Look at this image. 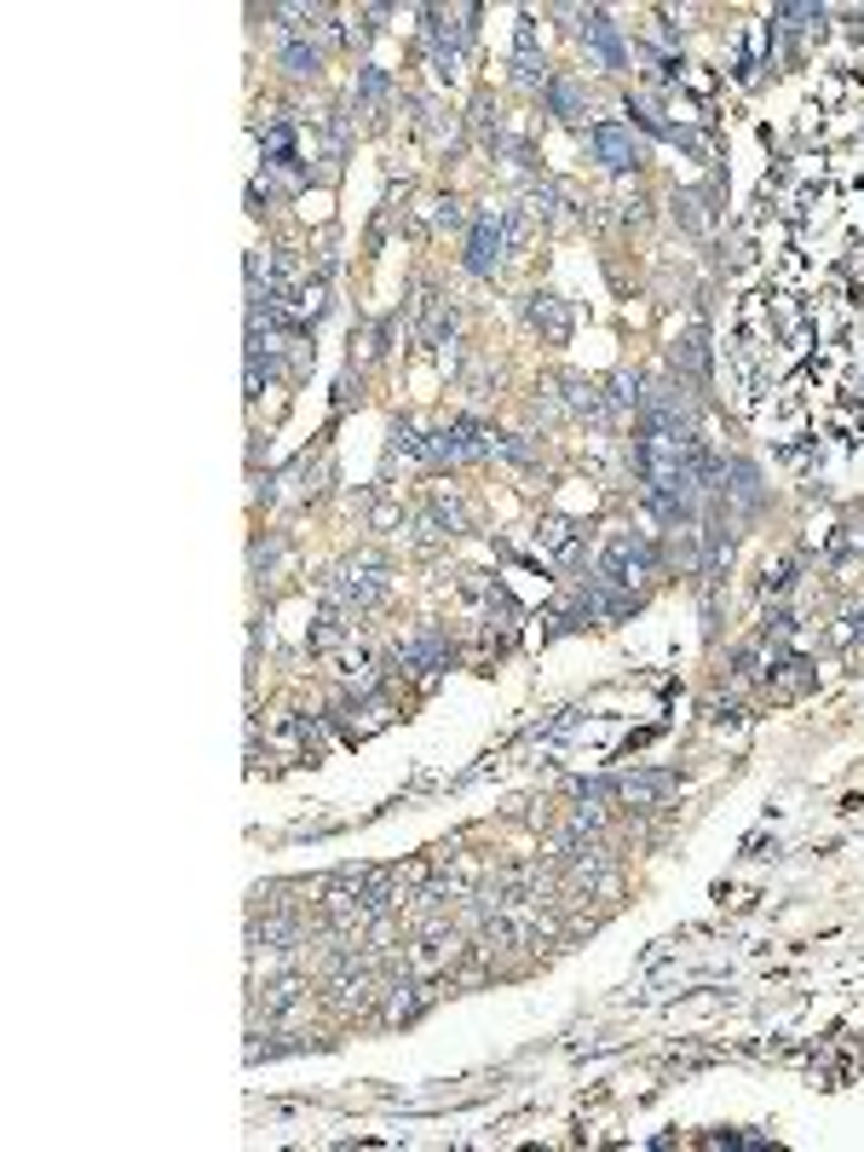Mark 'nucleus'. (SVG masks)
I'll return each instance as SVG.
<instances>
[{
  "instance_id": "f257e3e1",
  "label": "nucleus",
  "mask_w": 864,
  "mask_h": 1152,
  "mask_svg": "<svg viewBox=\"0 0 864 1152\" xmlns=\"http://www.w3.org/2000/svg\"><path fill=\"white\" fill-rule=\"evenodd\" d=\"M651 565H657L651 542H640V536H611V547H605V559H599V583H617V588L634 594V583H646Z\"/></svg>"
},
{
  "instance_id": "f03ea898",
  "label": "nucleus",
  "mask_w": 864,
  "mask_h": 1152,
  "mask_svg": "<svg viewBox=\"0 0 864 1152\" xmlns=\"http://www.w3.org/2000/svg\"><path fill=\"white\" fill-rule=\"evenodd\" d=\"M484 455H496V432H484L473 415L450 421L439 439H432V461H484Z\"/></svg>"
},
{
  "instance_id": "7ed1b4c3",
  "label": "nucleus",
  "mask_w": 864,
  "mask_h": 1152,
  "mask_svg": "<svg viewBox=\"0 0 864 1152\" xmlns=\"http://www.w3.org/2000/svg\"><path fill=\"white\" fill-rule=\"evenodd\" d=\"M381 594H387V576H381V565H374V559H346L335 570V599L340 605H374Z\"/></svg>"
},
{
  "instance_id": "20e7f679",
  "label": "nucleus",
  "mask_w": 864,
  "mask_h": 1152,
  "mask_svg": "<svg viewBox=\"0 0 864 1152\" xmlns=\"http://www.w3.org/2000/svg\"><path fill=\"white\" fill-rule=\"evenodd\" d=\"M507 254V230H502V214H479L473 219V237H467V271L473 277H490Z\"/></svg>"
},
{
  "instance_id": "39448f33",
  "label": "nucleus",
  "mask_w": 864,
  "mask_h": 1152,
  "mask_svg": "<svg viewBox=\"0 0 864 1152\" xmlns=\"http://www.w3.org/2000/svg\"><path fill=\"white\" fill-rule=\"evenodd\" d=\"M432 18V58H439V75H455L461 70V52H467V29L473 23H461V18H450V12H426Z\"/></svg>"
},
{
  "instance_id": "423d86ee",
  "label": "nucleus",
  "mask_w": 864,
  "mask_h": 1152,
  "mask_svg": "<svg viewBox=\"0 0 864 1152\" xmlns=\"http://www.w3.org/2000/svg\"><path fill=\"white\" fill-rule=\"evenodd\" d=\"M588 144H594L599 167H611V173H628L634 162H640V144H634V133L617 127V122H599V127L588 133Z\"/></svg>"
},
{
  "instance_id": "0eeeda50",
  "label": "nucleus",
  "mask_w": 864,
  "mask_h": 1152,
  "mask_svg": "<svg viewBox=\"0 0 864 1152\" xmlns=\"http://www.w3.org/2000/svg\"><path fill=\"white\" fill-rule=\"evenodd\" d=\"M675 790H680V772H628L617 784V795L634 801V806H657V801H669Z\"/></svg>"
},
{
  "instance_id": "6e6552de",
  "label": "nucleus",
  "mask_w": 864,
  "mask_h": 1152,
  "mask_svg": "<svg viewBox=\"0 0 864 1152\" xmlns=\"http://www.w3.org/2000/svg\"><path fill=\"white\" fill-rule=\"evenodd\" d=\"M588 47H594V58L605 70H623V41H617V29L605 12H588Z\"/></svg>"
},
{
  "instance_id": "1a4fd4ad",
  "label": "nucleus",
  "mask_w": 864,
  "mask_h": 1152,
  "mask_svg": "<svg viewBox=\"0 0 864 1152\" xmlns=\"http://www.w3.org/2000/svg\"><path fill=\"white\" fill-rule=\"evenodd\" d=\"M398 662H403V669H421V675H426V669H444L450 651H444L439 634H421V640H410V646L398 651Z\"/></svg>"
},
{
  "instance_id": "9d476101",
  "label": "nucleus",
  "mask_w": 864,
  "mask_h": 1152,
  "mask_svg": "<svg viewBox=\"0 0 864 1152\" xmlns=\"http://www.w3.org/2000/svg\"><path fill=\"white\" fill-rule=\"evenodd\" d=\"M727 496L738 502V507H761V473L749 467V461H727Z\"/></svg>"
},
{
  "instance_id": "9b49d317",
  "label": "nucleus",
  "mask_w": 864,
  "mask_h": 1152,
  "mask_svg": "<svg viewBox=\"0 0 864 1152\" xmlns=\"http://www.w3.org/2000/svg\"><path fill=\"white\" fill-rule=\"evenodd\" d=\"M531 323H536L547 340H565V335H570V317H565V306H559L554 295H536V300H531Z\"/></svg>"
},
{
  "instance_id": "f8f14e48",
  "label": "nucleus",
  "mask_w": 864,
  "mask_h": 1152,
  "mask_svg": "<svg viewBox=\"0 0 864 1152\" xmlns=\"http://www.w3.org/2000/svg\"><path fill=\"white\" fill-rule=\"evenodd\" d=\"M277 58H282V70H288V75H300V81H306V75H317V64H323V52H317L311 41H282V52H277Z\"/></svg>"
},
{
  "instance_id": "ddd939ff",
  "label": "nucleus",
  "mask_w": 864,
  "mask_h": 1152,
  "mask_svg": "<svg viewBox=\"0 0 864 1152\" xmlns=\"http://www.w3.org/2000/svg\"><path fill=\"white\" fill-rule=\"evenodd\" d=\"M266 185H271L277 196H295V191L306 185V167H300V156H295V162H266Z\"/></svg>"
},
{
  "instance_id": "4468645a",
  "label": "nucleus",
  "mask_w": 864,
  "mask_h": 1152,
  "mask_svg": "<svg viewBox=\"0 0 864 1152\" xmlns=\"http://www.w3.org/2000/svg\"><path fill=\"white\" fill-rule=\"evenodd\" d=\"M675 358L686 363L691 381H703V374H709V352H703V335H698V329H691V335L680 340V352H675Z\"/></svg>"
},
{
  "instance_id": "2eb2a0df",
  "label": "nucleus",
  "mask_w": 864,
  "mask_h": 1152,
  "mask_svg": "<svg viewBox=\"0 0 864 1152\" xmlns=\"http://www.w3.org/2000/svg\"><path fill=\"white\" fill-rule=\"evenodd\" d=\"M340 640H346V611H323V617H317V628H311V646L329 651V646H340Z\"/></svg>"
},
{
  "instance_id": "dca6fc26",
  "label": "nucleus",
  "mask_w": 864,
  "mask_h": 1152,
  "mask_svg": "<svg viewBox=\"0 0 864 1152\" xmlns=\"http://www.w3.org/2000/svg\"><path fill=\"white\" fill-rule=\"evenodd\" d=\"M565 392H570V410H576V415H599V403H605V398H599V387H588V381H583V374H570Z\"/></svg>"
},
{
  "instance_id": "f3484780",
  "label": "nucleus",
  "mask_w": 864,
  "mask_h": 1152,
  "mask_svg": "<svg viewBox=\"0 0 864 1152\" xmlns=\"http://www.w3.org/2000/svg\"><path fill=\"white\" fill-rule=\"evenodd\" d=\"M611 403H617V410H646L640 381H634V374H611Z\"/></svg>"
},
{
  "instance_id": "a211bd4d",
  "label": "nucleus",
  "mask_w": 864,
  "mask_h": 1152,
  "mask_svg": "<svg viewBox=\"0 0 864 1152\" xmlns=\"http://www.w3.org/2000/svg\"><path fill=\"white\" fill-rule=\"evenodd\" d=\"M358 93H363V104H381V99H387V70L363 64V75H358Z\"/></svg>"
},
{
  "instance_id": "6ab92c4d",
  "label": "nucleus",
  "mask_w": 864,
  "mask_h": 1152,
  "mask_svg": "<svg viewBox=\"0 0 864 1152\" xmlns=\"http://www.w3.org/2000/svg\"><path fill=\"white\" fill-rule=\"evenodd\" d=\"M547 99H554V115H565V122H570L576 110H583V99H576V86H565V81H547Z\"/></svg>"
}]
</instances>
